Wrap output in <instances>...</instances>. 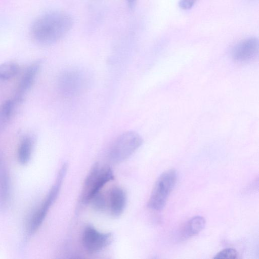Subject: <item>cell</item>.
I'll use <instances>...</instances> for the list:
<instances>
[{
    "mask_svg": "<svg viewBox=\"0 0 259 259\" xmlns=\"http://www.w3.org/2000/svg\"><path fill=\"white\" fill-rule=\"evenodd\" d=\"M73 24L72 17L66 12L53 11L38 17L31 27V36L37 44L48 46L62 39Z\"/></svg>",
    "mask_w": 259,
    "mask_h": 259,
    "instance_id": "6da1fadb",
    "label": "cell"
},
{
    "mask_svg": "<svg viewBox=\"0 0 259 259\" xmlns=\"http://www.w3.org/2000/svg\"><path fill=\"white\" fill-rule=\"evenodd\" d=\"M141 136L134 131L125 132L111 144L107 151L109 160L113 163H121L131 157L142 145Z\"/></svg>",
    "mask_w": 259,
    "mask_h": 259,
    "instance_id": "7a4b0ae2",
    "label": "cell"
},
{
    "mask_svg": "<svg viewBox=\"0 0 259 259\" xmlns=\"http://www.w3.org/2000/svg\"><path fill=\"white\" fill-rule=\"evenodd\" d=\"M113 178L112 170L109 166H100L98 163H95L84 181L81 194L82 202L89 203Z\"/></svg>",
    "mask_w": 259,
    "mask_h": 259,
    "instance_id": "3957f363",
    "label": "cell"
},
{
    "mask_svg": "<svg viewBox=\"0 0 259 259\" xmlns=\"http://www.w3.org/2000/svg\"><path fill=\"white\" fill-rule=\"evenodd\" d=\"M177 180V172L174 168L162 173L154 185L148 201V207L155 210L162 209L166 204Z\"/></svg>",
    "mask_w": 259,
    "mask_h": 259,
    "instance_id": "277c9868",
    "label": "cell"
},
{
    "mask_svg": "<svg viewBox=\"0 0 259 259\" xmlns=\"http://www.w3.org/2000/svg\"><path fill=\"white\" fill-rule=\"evenodd\" d=\"M88 77L82 70L72 68L62 72L57 81V88L60 94L71 98L81 94L86 88Z\"/></svg>",
    "mask_w": 259,
    "mask_h": 259,
    "instance_id": "5b68a950",
    "label": "cell"
},
{
    "mask_svg": "<svg viewBox=\"0 0 259 259\" xmlns=\"http://www.w3.org/2000/svg\"><path fill=\"white\" fill-rule=\"evenodd\" d=\"M112 239L111 234L98 231L91 226L84 229L82 243L84 248L90 253L99 252L108 246Z\"/></svg>",
    "mask_w": 259,
    "mask_h": 259,
    "instance_id": "8992f818",
    "label": "cell"
},
{
    "mask_svg": "<svg viewBox=\"0 0 259 259\" xmlns=\"http://www.w3.org/2000/svg\"><path fill=\"white\" fill-rule=\"evenodd\" d=\"M41 60L32 62L25 70L17 86L14 100L21 102L24 96L33 85L41 68Z\"/></svg>",
    "mask_w": 259,
    "mask_h": 259,
    "instance_id": "52a82bcc",
    "label": "cell"
},
{
    "mask_svg": "<svg viewBox=\"0 0 259 259\" xmlns=\"http://www.w3.org/2000/svg\"><path fill=\"white\" fill-rule=\"evenodd\" d=\"M258 40L250 37L241 40L232 49V57L236 61L245 62L253 59L258 52Z\"/></svg>",
    "mask_w": 259,
    "mask_h": 259,
    "instance_id": "ba28073f",
    "label": "cell"
},
{
    "mask_svg": "<svg viewBox=\"0 0 259 259\" xmlns=\"http://www.w3.org/2000/svg\"><path fill=\"white\" fill-rule=\"evenodd\" d=\"M126 203V195L120 187H112L109 191L107 207L112 216L117 218L123 212Z\"/></svg>",
    "mask_w": 259,
    "mask_h": 259,
    "instance_id": "9c48e42d",
    "label": "cell"
},
{
    "mask_svg": "<svg viewBox=\"0 0 259 259\" xmlns=\"http://www.w3.org/2000/svg\"><path fill=\"white\" fill-rule=\"evenodd\" d=\"M11 184L10 177L5 161L0 154V208L5 209L10 199Z\"/></svg>",
    "mask_w": 259,
    "mask_h": 259,
    "instance_id": "30bf717a",
    "label": "cell"
},
{
    "mask_svg": "<svg viewBox=\"0 0 259 259\" xmlns=\"http://www.w3.org/2000/svg\"><path fill=\"white\" fill-rule=\"evenodd\" d=\"M205 219L201 216H195L190 219L184 225L182 230V236L188 238L198 234L204 228Z\"/></svg>",
    "mask_w": 259,
    "mask_h": 259,
    "instance_id": "8fae6325",
    "label": "cell"
},
{
    "mask_svg": "<svg viewBox=\"0 0 259 259\" xmlns=\"http://www.w3.org/2000/svg\"><path fill=\"white\" fill-rule=\"evenodd\" d=\"M32 147L33 142L30 137L26 136L22 139L17 152L18 160L20 164L24 165L29 162L32 154Z\"/></svg>",
    "mask_w": 259,
    "mask_h": 259,
    "instance_id": "7c38bea8",
    "label": "cell"
},
{
    "mask_svg": "<svg viewBox=\"0 0 259 259\" xmlns=\"http://www.w3.org/2000/svg\"><path fill=\"white\" fill-rule=\"evenodd\" d=\"M16 103L14 100H8L0 105V130L5 126L11 118Z\"/></svg>",
    "mask_w": 259,
    "mask_h": 259,
    "instance_id": "4fadbf2b",
    "label": "cell"
},
{
    "mask_svg": "<svg viewBox=\"0 0 259 259\" xmlns=\"http://www.w3.org/2000/svg\"><path fill=\"white\" fill-rule=\"evenodd\" d=\"M19 65L14 62H7L0 64V80L10 79L17 74Z\"/></svg>",
    "mask_w": 259,
    "mask_h": 259,
    "instance_id": "5bb4252c",
    "label": "cell"
},
{
    "mask_svg": "<svg viewBox=\"0 0 259 259\" xmlns=\"http://www.w3.org/2000/svg\"><path fill=\"white\" fill-rule=\"evenodd\" d=\"M89 202L93 208L98 211H103L107 207V199L101 192L96 194Z\"/></svg>",
    "mask_w": 259,
    "mask_h": 259,
    "instance_id": "9a60e30c",
    "label": "cell"
},
{
    "mask_svg": "<svg viewBox=\"0 0 259 259\" xmlns=\"http://www.w3.org/2000/svg\"><path fill=\"white\" fill-rule=\"evenodd\" d=\"M238 253L234 248H227L219 252L213 257L214 258H237Z\"/></svg>",
    "mask_w": 259,
    "mask_h": 259,
    "instance_id": "2e32d148",
    "label": "cell"
},
{
    "mask_svg": "<svg viewBox=\"0 0 259 259\" xmlns=\"http://www.w3.org/2000/svg\"><path fill=\"white\" fill-rule=\"evenodd\" d=\"M197 0H180L179 5L183 10L191 9L195 4Z\"/></svg>",
    "mask_w": 259,
    "mask_h": 259,
    "instance_id": "e0dca14e",
    "label": "cell"
},
{
    "mask_svg": "<svg viewBox=\"0 0 259 259\" xmlns=\"http://www.w3.org/2000/svg\"><path fill=\"white\" fill-rule=\"evenodd\" d=\"M137 0H126L130 9H133L135 7Z\"/></svg>",
    "mask_w": 259,
    "mask_h": 259,
    "instance_id": "ac0fdd59",
    "label": "cell"
}]
</instances>
